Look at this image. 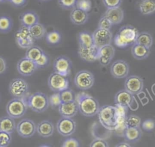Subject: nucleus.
Instances as JSON below:
<instances>
[{
    "mask_svg": "<svg viewBox=\"0 0 155 147\" xmlns=\"http://www.w3.org/2000/svg\"><path fill=\"white\" fill-rule=\"evenodd\" d=\"M142 127L147 131H151L155 128V122L153 119H147L142 123Z\"/></svg>",
    "mask_w": 155,
    "mask_h": 147,
    "instance_id": "nucleus-46",
    "label": "nucleus"
},
{
    "mask_svg": "<svg viewBox=\"0 0 155 147\" xmlns=\"http://www.w3.org/2000/svg\"><path fill=\"white\" fill-rule=\"evenodd\" d=\"M36 66L38 68H42L47 65L48 63V56L45 54V53H43L42 56L35 62Z\"/></svg>",
    "mask_w": 155,
    "mask_h": 147,
    "instance_id": "nucleus-47",
    "label": "nucleus"
},
{
    "mask_svg": "<svg viewBox=\"0 0 155 147\" xmlns=\"http://www.w3.org/2000/svg\"><path fill=\"white\" fill-rule=\"evenodd\" d=\"M20 22L22 26L30 27L39 22L38 14L32 10H28L23 12L20 16Z\"/></svg>",
    "mask_w": 155,
    "mask_h": 147,
    "instance_id": "nucleus-21",
    "label": "nucleus"
},
{
    "mask_svg": "<svg viewBox=\"0 0 155 147\" xmlns=\"http://www.w3.org/2000/svg\"><path fill=\"white\" fill-rule=\"evenodd\" d=\"M13 27V21L10 17L5 15L0 16V33H8Z\"/></svg>",
    "mask_w": 155,
    "mask_h": 147,
    "instance_id": "nucleus-32",
    "label": "nucleus"
},
{
    "mask_svg": "<svg viewBox=\"0 0 155 147\" xmlns=\"http://www.w3.org/2000/svg\"><path fill=\"white\" fill-rule=\"evenodd\" d=\"M54 125L49 120H44L39 123L36 126V131L42 137H48L54 132Z\"/></svg>",
    "mask_w": 155,
    "mask_h": 147,
    "instance_id": "nucleus-23",
    "label": "nucleus"
},
{
    "mask_svg": "<svg viewBox=\"0 0 155 147\" xmlns=\"http://www.w3.org/2000/svg\"><path fill=\"white\" fill-rule=\"evenodd\" d=\"M8 90L13 97L22 98L28 91V85L23 79L15 78L10 82Z\"/></svg>",
    "mask_w": 155,
    "mask_h": 147,
    "instance_id": "nucleus-7",
    "label": "nucleus"
},
{
    "mask_svg": "<svg viewBox=\"0 0 155 147\" xmlns=\"http://www.w3.org/2000/svg\"><path fill=\"white\" fill-rule=\"evenodd\" d=\"M74 83L76 87L81 90H88L94 85V75L88 70H81L76 74L74 78Z\"/></svg>",
    "mask_w": 155,
    "mask_h": 147,
    "instance_id": "nucleus-6",
    "label": "nucleus"
},
{
    "mask_svg": "<svg viewBox=\"0 0 155 147\" xmlns=\"http://www.w3.org/2000/svg\"><path fill=\"white\" fill-rule=\"evenodd\" d=\"M99 122L104 128L114 131L117 124V115L115 106L104 105L97 113Z\"/></svg>",
    "mask_w": 155,
    "mask_h": 147,
    "instance_id": "nucleus-3",
    "label": "nucleus"
},
{
    "mask_svg": "<svg viewBox=\"0 0 155 147\" xmlns=\"http://www.w3.org/2000/svg\"><path fill=\"white\" fill-rule=\"evenodd\" d=\"M131 54L134 59L142 60L149 56L150 48L137 43H134L131 47Z\"/></svg>",
    "mask_w": 155,
    "mask_h": 147,
    "instance_id": "nucleus-24",
    "label": "nucleus"
},
{
    "mask_svg": "<svg viewBox=\"0 0 155 147\" xmlns=\"http://www.w3.org/2000/svg\"><path fill=\"white\" fill-rule=\"evenodd\" d=\"M104 15L111 21L113 25H116L120 24L122 21L124 16V13L120 7H118L107 8Z\"/></svg>",
    "mask_w": 155,
    "mask_h": 147,
    "instance_id": "nucleus-22",
    "label": "nucleus"
},
{
    "mask_svg": "<svg viewBox=\"0 0 155 147\" xmlns=\"http://www.w3.org/2000/svg\"><path fill=\"white\" fill-rule=\"evenodd\" d=\"M76 122L71 117H62L56 124L58 133L64 137L72 135L76 131Z\"/></svg>",
    "mask_w": 155,
    "mask_h": 147,
    "instance_id": "nucleus-11",
    "label": "nucleus"
},
{
    "mask_svg": "<svg viewBox=\"0 0 155 147\" xmlns=\"http://www.w3.org/2000/svg\"><path fill=\"white\" fill-rule=\"evenodd\" d=\"M92 34L94 44L99 48L111 43L113 35L110 30L98 27Z\"/></svg>",
    "mask_w": 155,
    "mask_h": 147,
    "instance_id": "nucleus-10",
    "label": "nucleus"
},
{
    "mask_svg": "<svg viewBox=\"0 0 155 147\" xmlns=\"http://www.w3.org/2000/svg\"><path fill=\"white\" fill-rule=\"evenodd\" d=\"M99 48L95 45L89 48H82L79 47L78 54L81 59L85 62H93L98 60Z\"/></svg>",
    "mask_w": 155,
    "mask_h": 147,
    "instance_id": "nucleus-16",
    "label": "nucleus"
},
{
    "mask_svg": "<svg viewBox=\"0 0 155 147\" xmlns=\"http://www.w3.org/2000/svg\"><path fill=\"white\" fill-rule=\"evenodd\" d=\"M153 87H155V85H154V86H153ZM153 91H155V90H153ZM154 94H155V93H154Z\"/></svg>",
    "mask_w": 155,
    "mask_h": 147,
    "instance_id": "nucleus-53",
    "label": "nucleus"
},
{
    "mask_svg": "<svg viewBox=\"0 0 155 147\" xmlns=\"http://www.w3.org/2000/svg\"><path fill=\"white\" fill-rule=\"evenodd\" d=\"M27 103L22 98L14 97L7 104L6 111L7 114L13 119H19L26 113Z\"/></svg>",
    "mask_w": 155,
    "mask_h": 147,
    "instance_id": "nucleus-5",
    "label": "nucleus"
},
{
    "mask_svg": "<svg viewBox=\"0 0 155 147\" xmlns=\"http://www.w3.org/2000/svg\"><path fill=\"white\" fill-rule=\"evenodd\" d=\"M102 2L107 8L120 7L122 0H102Z\"/></svg>",
    "mask_w": 155,
    "mask_h": 147,
    "instance_id": "nucleus-44",
    "label": "nucleus"
},
{
    "mask_svg": "<svg viewBox=\"0 0 155 147\" xmlns=\"http://www.w3.org/2000/svg\"><path fill=\"white\" fill-rule=\"evenodd\" d=\"M62 147H79L80 144L79 142L74 138H68L65 139L62 144Z\"/></svg>",
    "mask_w": 155,
    "mask_h": 147,
    "instance_id": "nucleus-45",
    "label": "nucleus"
},
{
    "mask_svg": "<svg viewBox=\"0 0 155 147\" xmlns=\"http://www.w3.org/2000/svg\"><path fill=\"white\" fill-rule=\"evenodd\" d=\"M129 65L124 60H117L113 63L110 68L111 75L116 79L125 78L129 73Z\"/></svg>",
    "mask_w": 155,
    "mask_h": 147,
    "instance_id": "nucleus-14",
    "label": "nucleus"
},
{
    "mask_svg": "<svg viewBox=\"0 0 155 147\" xmlns=\"http://www.w3.org/2000/svg\"><path fill=\"white\" fill-rule=\"evenodd\" d=\"M70 18L74 24L81 25L84 24L88 21V12L75 7L71 11Z\"/></svg>",
    "mask_w": 155,
    "mask_h": 147,
    "instance_id": "nucleus-20",
    "label": "nucleus"
},
{
    "mask_svg": "<svg viewBox=\"0 0 155 147\" xmlns=\"http://www.w3.org/2000/svg\"><path fill=\"white\" fill-rule=\"evenodd\" d=\"M39 1H42V2H46V1H49V0H39Z\"/></svg>",
    "mask_w": 155,
    "mask_h": 147,
    "instance_id": "nucleus-52",
    "label": "nucleus"
},
{
    "mask_svg": "<svg viewBox=\"0 0 155 147\" xmlns=\"http://www.w3.org/2000/svg\"><path fill=\"white\" fill-rule=\"evenodd\" d=\"M34 39L31 38L22 39H16L17 44L22 48H28L29 47L33 45L34 43Z\"/></svg>",
    "mask_w": 155,
    "mask_h": 147,
    "instance_id": "nucleus-40",
    "label": "nucleus"
},
{
    "mask_svg": "<svg viewBox=\"0 0 155 147\" xmlns=\"http://www.w3.org/2000/svg\"><path fill=\"white\" fill-rule=\"evenodd\" d=\"M58 111L62 117L71 118L74 117L79 111L76 100L62 102L58 107Z\"/></svg>",
    "mask_w": 155,
    "mask_h": 147,
    "instance_id": "nucleus-19",
    "label": "nucleus"
},
{
    "mask_svg": "<svg viewBox=\"0 0 155 147\" xmlns=\"http://www.w3.org/2000/svg\"><path fill=\"white\" fill-rule=\"evenodd\" d=\"M92 3L91 0H77L76 7L88 12L91 10Z\"/></svg>",
    "mask_w": 155,
    "mask_h": 147,
    "instance_id": "nucleus-39",
    "label": "nucleus"
},
{
    "mask_svg": "<svg viewBox=\"0 0 155 147\" xmlns=\"http://www.w3.org/2000/svg\"><path fill=\"white\" fill-rule=\"evenodd\" d=\"M90 147H108L109 145L107 142L102 138L95 137V139L91 142Z\"/></svg>",
    "mask_w": 155,
    "mask_h": 147,
    "instance_id": "nucleus-43",
    "label": "nucleus"
},
{
    "mask_svg": "<svg viewBox=\"0 0 155 147\" xmlns=\"http://www.w3.org/2000/svg\"><path fill=\"white\" fill-rule=\"evenodd\" d=\"M35 123L29 119H23L16 125V129L19 136L23 138L32 137L36 131Z\"/></svg>",
    "mask_w": 155,
    "mask_h": 147,
    "instance_id": "nucleus-9",
    "label": "nucleus"
},
{
    "mask_svg": "<svg viewBox=\"0 0 155 147\" xmlns=\"http://www.w3.org/2000/svg\"><path fill=\"white\" fill-rule=\"evenodd\" d=\"M48 85L53 91L60 92L68 88L69 82L67 77L53 72L48 77Z\"/></svg>",
    "mask_w": 155,
    "mask_h": 147,
    "instance_id": "nucleus-8",
    "label": "nucleus"
},
{
    "mask_svg": "<svg viewBox=\"0 0 155 147\" xmlns=\"http://www.w3.org/2000/svg\"><path fill=\"white\" fill-rule=\"evenodd\" d=\"M37 68L35 62L26 57L21 59L17 63V70L19 73L24 76L32 75Z\"/></svg>",
    "mask_w": 155,
    "mask_h": 147,
    "instance_id": "nucleus-15",
    "label": "nucleus"
},
{
    "mask_svg": "<svg viewBox=\"0 0 155 147\" xmlns=\"http://www.w3.org/2000/svg\"><path fill=\"white\" fill-rule=\"evenodd\" d=\"M44 53V52L40 47L33 45L27 49L25 57L33 61L36 62L42 56Z\"/></svg>",
    "mask_w": 155,
    "mask_h": 147,
    "instance_id": "nucleus-31",
    "label": "nucleus"
},
{
    "mask_svg": "<svg viewBox=\"0 0 155 147\" xmlns=\"http://www.w3.org/2000/svg\"><path fill=\"white\" fill-rule=\"evenodd\" d=\"M116 147H130L131 145L127 143V142H120L118 144H117L116 145H115Z\"/></svg>",
    "mask_w": 155,
    "mask_h": 147,
    "instance_id": "nucleus-50",
    "label": "nucleus"
},
{
    "mask_svg": "<svg viewBox=\"0 0 155 147\" xmlns=\"http://www.w3.org/2000/svg\"><path fill=\"white\" fill-rule=\"evenodd\" d=\"M113 24L111 21L104 15L101 18L98 22V27L107 30H110L113 26Z\"/></svg>",
    "mask_w": 155,
    "mask_h": 147,
    "instance_id": "nucleus-41",
    "label": "nucleus"
},
{
    "mask_svg": "<svg viewBox=\"0 0 155 147\" xmlns=\"http://www.w3.org/2000/svg\"><path fill=\"white\" fill-rule=\"evenodd\" d=\"M136 101L134 95L125 89L118 91L114 96V104L130 107Z\"/></svg>",
    "mask_w": 155,
    "mask_h": 147,
    "instance_id": "nucleus-18",
    "label": "nucleus"
},
{
    "mask_svg": "<svg viewBox=\"0 0 155 147\" xmlns=\"http://www.w3.org/2000/svg\"><path fill=\"white\" fill-rule=\"evenodd\" d=\"M27 103L28 106L34 112L43 113L48 107V97L45 93L38 91L28 97Z\"/></svg>",
    "mask_w": 155,
    "mask_h": 147,
    "instance_id": "nucleus-4",
    "label": "nucleus"
},
{
    "mask_svg": "<svg viewBox=\"0 0 155 147\" xmlns=\"http://www.w3.org/2000/svg\"><path fill=\"white\" fill-rule=\"evenodd\" d=\"M27 0H10L9 2L12 3L13 5H15L16 7H20L24 5Z\"/></svg>",
    "mask_w": 155,
    "mask_h": 147,
    "instance_id": "nucleus-49",
    "label": "nucleus"
},
{
    "mask_svg": "<svg viewBox=\"0 0 155 147\" xmlns=\"http://www.w3.org/2000/svg\"><path fill=\"white\" fill-rule=\"evenodd\" d=\"M115 54V49L111 44L105 45L99 49L98 60L102 66L108 65L112 60Z\"/></svg>",
    "mask_w": 155,
    "mask_h": 147,
    "instance_id": "nucleus-17",
    "label": "nucleus"
},
{
    "mask_svg": "<svg viewBox=\"0 0 155 147\" xmlns=\"http://www.w3.org/2000/svg\"><path fill=\"white\" fill-rule=\"evenodd\" d=\"M62 102H68L76 100L74 92L68 88L59 92Z\"/></svg>",
    "mask_w": 155,
    "mask_h": 147,
    "instance_id": "nucleus-34",
    "label": "nucleus"
},
{
    "mask_svg": "<svg viewBox=\"0 0 155 147\" xmlns=\"http://www.w3.org/2000/svg\"><path fill=\"white\" fill-rule=\"evenodd\" d=\"M12 140L11 134L0 131V147H7L8 146Z\"/></svg>",
    "mask_w": 155,
    "mask_h": 147,
    "instance_id": "nucleus-38",
    "label": "nucleus"
},
{
    "mask_svg": "<svg viewBox=\"0 0 155 147\" xmlns=\"http://www.w3.org/2000/svg\"><path fill=\"white\" fill-rule=\"evenodd\" d=\"M71 67V61L68 57L65 56H58L53 62L54 71L65 77L70 74Z\"/></svg>",
    "mask_w": 155,
    "mask_h": 147,
    "instance_id": "nucleus-12",
    "label": "nucleus"
},
{
    "mask_svg": "<svg viewBox=\"0 0 155 147\" xmlns=\"http://www.w3.org/2000/svg\"><path fill=\"white\" fill-rule=\"evenodd\" d=\"M45 37L47 42L51 45L58 44L61 41V34L57 30H52L47 33Z\"/></svg>",
    "mask_w": 155,
    "mask_h": 147,
    "instance_id": "nucleus-33",
    "label": "nucleus"
},
{
    "mask_svg": "<svg viewBox=\"0 0 155 147\" xmlns=\"http://www.w3.org/2000/svg\"><path fill=\"white\" fill-rule=\"evenodd\" d=\"M139 31L137 29L131 25H127L122 27L114 38V43L119 48H125L133 45L136 43Z\"/></svg>",
    "mask_w": 155,
    "mask_h": 147,
    "instance_id": "nucleus-2",
    "label": "nucleus"
},
{
    "mask_svg": "<svg viewBox=\"0 0 155 147\" xmlns=\"http://www.w3.org/2000/svg\"><path fill=\"white\" fill-rule=\"evenodd\" d=\"M78 110L81 114L85 117H93L99 110V103L94 97L82 93L79 94L76 98Z\"/></svg>",
    "mask_w": 155,
    "mask_h": 147,
    "instance_id": "nucleus-1",
    "label": "nucleus"
},
{
    "mask_svg": "<svg viewBox=\"0 0 155 147\" xmlns=\"http://www.w3.org/2000/svg\"><path fill=\"white\" fill-rule=\"evenodd\" d=\"M1 2H2V1H1V0H0V3H1Z\"/></svg>",
    "mask_w": 155,
    "mask_h": 147,
    "instance_id": "nucleus-54",
    "label": "nucleus"
},
{
    "mask_svg": "<svg viewBox=\"0 0 155 147\" xmlns=\"http://www.w3.org/2000/svg\"><path fill=\"white\" fill-rule=\"evenodd\" d=\"M127 127H139L141 123L140 118L134 114L127 116L126 119Z\"/></svg>",
    "mask_w": 155,
    "mask_h": 147,
    "instance_id": "nucleus-36",
    "label": "nucleus"
},
{
    "mask_svg": "<svg viewBox=\"0 0 155 147\" xmlns=\"http://www.w3.org/2000/svg\"><path fill=\"white\" fill-rule=\"evenodd\" d=\"M30 34L34 39H40L45 36L46 28L44 25L39 22L29 27Z\"/></svg>",
    "mask_w": 155,
    "mask_h": 147,
    "instance_id": "nucleus-29",
    "label": "nucleus"
},
{
    "mask_svg": "<svg viewBox=\"0 0 155 147\" xmlns=\"http://www.w3.org/2000/svg\"><path fill=\"white\" fill-rule=\"evenodd\" d=\"M153 37L147 31H142L139 33L138 36L137 37L136 43L145 46L149 48H150L153 45Z\"/></svg>",
    "mask_w": 155,
    "mask_h": 147,
    "instance_id": "nucleus-30",
    "label": "nucleus"
},
{
    "mask_svg": "<svg viewBox=\"0 0 155 147\" xmlns=\"http://www.w3.org/2000/svg\"><path fill=\"white\" fill-rule=\"evenodd\" d=\"M78 39L79 47H80L89 48L94 45L93 34L86 31H83L79 33Z\"/></svg>",
    "mask_w": 155,
    "mask_h": 147,
    "instance_id": "nucleus-27",
    "label": "nucleus"
},
{
    "mask_svg": "<svg viewBox=\"0 0 155 147\" xmlns=\"http://www.w3.org/2000/svg\"><path fill=\"white\" fill-rule=\"evenodd\" d=\"M125 139L129 142L135 143L139 140L142 137V130L139 127H127L125 131Z\"/></svg>",
    "mask_w": 155,
    "mask_h": 147,
    "instance_id": "nucleus-25",
    "label": "nucleus"
},
{
    "mask_svg": "<svg viewBox=\"0 0 155 147\" xmlns=\"http://www.w3.org/2000/svg\"><path fill=\"white\" fill-rule=\"evenodd\" d=\"M48 100L49 104L52 108H54L56 107H59V106L62 103L59 92H54V93H53L49 97Z\"/></svg>",
    "mask_w": 155,
    "mask_h": 147,
    "instance_id": "nucleus-37",
    "label": "nucleus"
},
{
    "mask_svg": "<svg viewBox=\"0 0 155 147\" xmlns=\"http://www.w3.org/2000/svg\"><path fill=\"white\" fill-rule=\"evenodd\" d=\"M29 27L22 26L16 33L15 38L16 39H22L25 38H31ZM33 38V37H32Z\"/></svg>",
    "mask_w": 155,
    "mask_h": 147,
    "instance_id": "nucleus-35",
    "label": "nucleus"
},
{
    "mask_svg": "<svg viewBox=\"0 0 155 147\" xmlns=\"http://www.w3.org/2000/svg\"><path fill=\"white\" fill-rule=\"evenodd\" d=\"M16 128L14 119L10 116H4L0 118V131L12 134Z\"/></svg>",
    "mask_w": 155,
    "mask_h": 147,
    "instance_id": "nucleus-26",
    "label": "nucleus"
},
{
    "mask_svg": "<svg viewBox=\"0 0 155 147\" xmlns=\"http://www.w3.org/2000/svg\"><path fill=\"white\" fill-rule=\"evenodd\" d=\"M10 0H1L2 2H7V1H9Z\"/></svg>",
    "mask_w": 155,
    "mask_h": 147,
    "instance_id": "nucleus-51",
    "label": "nucleus"
},
{
    "mask_svg": "<svg viewBox=\"0 0 155 147\" xmlns=\"http://www.w3.org/2000/svg\"><path fill=\"white\" fill-rule=\"evenodd\" d=\"M140 13L144 15H149L155 12V1L154 0H141L139 4Z\"/></svg>",
    "mask_w": 155,
    "mask_h": 147,
    "instance_id": "nucleus-28",
    "label": "nucleus"
},
{
    "mask_svg": "<svg viewBox=\"0 0 155 147\" xmlns=\"http://www.w3.org/2000/svg\"><path fill=\"white\" fill-rule=\"evenodd\" d=\"M125 89L133 95L140 93L143 88L142 79L136 75H131L127 77L124 83Z\"/></svg>",
    "mask_w": 155,
    "mask_h": 147,
    "instance_id": "nucleus-13",
    "label": "nucleus"
},
{
    "mask_svg": "<svg viewBox=\"0 0 155 147\" xmlns=\"http://www.w3.org/2000/svg\"><path fill=\"white\" fill-rule=\"evenodd\" d=\"M77 0H58L59 5L64 9H73L76 7Z\"/></svg>",
    "mask_w": 155,
    "mask_h": 147,
    "instance_id": "nucleus-42",
    "label": "nucleus"
},
{
    "mask_svg": "<svg viewBox=\"0 0 155 147\" xmlns=\"http://www.w3.org/2000/svg\"><path fill=\"white\" fill-rule=\"evenodd\" d=\"M7 69L6 62L3 57L0 56V74L4 73Z\"/></svg>",
    "mask_w": 155,
    "mask_h": 147,
    "instance_id": "nucleus-48",
    "label": "nucleus"
}]
</instances>
